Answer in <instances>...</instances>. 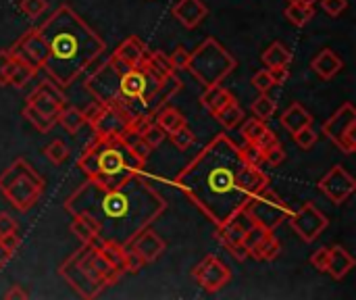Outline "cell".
Returning a JSON list of instances; mask_svg holds the SVG:
<instances>
[{
  "label": "cell",
  "instance_id": "obj_28",
  "mask_svg": "<svg viewBox=\"0 0 356 300\" xmlns=\"http://www.w3.org/2000/svg\"><path fill=\"white\" fill-rule=\"evenodd\" d=\"M56 123H60L69 134H77L83 125H88V119L83 115V111L75 109V106H63V111L58 113Z\"/></svg>",
  "mask_w": 356,
  "mask_h": 300
},
{
  "label": "cell",
  "instance_id": "obj_41",
  "mask_svg": "<svg viewBox=\"0 0 356 300\" xmlns=\"http://www.w3.org/2000/svg\"><path fill=\"white\" fill-rule=\"evenodd\" d=\"M165 138H167V134H165V129L163 127H159L154 121L146 127V132L142 134V140L150 146V148H156V146H161L163 142H165Z\"/></svg>",
  "mask_w": 356,
  "mask_h": 300
},
{
  "label": "cell",
  "instance_id": "obj_39",
  "mask_svg": "<svg viewBox=\"0 0 356 300\" xmlns=\"http://www.w3.org/2000/svg\"><path fill=\"white\" fill-rule=\"evenodd\" d=\"M167 138H171V142H173V146H175L177 150H188V148L194 144L196 134H194L188 125H184V127L175 129L173 134H169Z\"/></svg>",
  "mask_w": 356,
  "mask_h": 300
},
{
  "label": "cell",
  "instance_id": "obj_35",
  "mask_svg": "<svg viewBox=\"0 0 356 300\" xmlns=\"http://www.w3.org/2000/svg\"><path fill=\"white\" fill-rule=\"evenodd\" d=\"M44 155H46V159H48L52 165H63V163L69 159L71 150H69V146H67L63 140H52V142L44 148Z\"/></svg>",
  "mask_w": 356,
  "mask_h": 300
},
{
  "label": "cell",
  "instance_id": "obj_50",
  "mask_svg": "<svg viewBox=\"0 0 356 300\" xmlns=\"http://www.w3.org/2000/svg\"><path fill=\"white\" fill-rule=\"evenodd\" d=\"M284 161H286V150L282 148V144L273 146V148L267 150L265 157H263V163H267V165H271V167H277V165H282Z\"/></svg>",
  "mask_w": 356,
  "mask_h": 300
},
{
  "label": "cell",
  "instance_id": "obj_46",
  "mask_svg": "<svg viewBox=\"0 0 356 300\" xmlns=\"http://www.w3.org/2000/svg\"><path fill=\"white\" fill-rule=\"evenodd\" d=\"M252 144H254V146L263 152V157H265V152H267V150H271L273 146H277V144H280V138H277V134H275V132L267 129V132H265L257 142H252Z\"/></svg>",
  "mask_w": 356,
  "mask_h": 300
},
{
  "label": "cell",
  "instance_id": "obj_43",
  "mask_svg": "<svg viewBox=\"0 0 356 300\" xmlns=\"http://www.w3.org/2000/svg\"><path fill=\"white\" fill-rule=\"evenodd\" d=\"M169 61H171L173 71H184L186 65H188V61H190V50H188L184 44H179V46H175V50L169 54Z\"/></svg>",
  "mask_w": 356,
  "mask_h": 300
},
{
  "label": "cell",
  "instance_id": "obj_29",
  "mask_svg": "<svg viewBox=\"0 0 356 300\" xmlns=\"http://www.w3.org/2000/svg\"><path fill=\"white\" fill-rule=\"evenodd\" d=\"M263 63L265 67H280V65H290L292 63V52L282 44V42H273L271 46H267V50L263 52Z\"/></svg>",
  "mask_w": 356,
  "mask_h": 300
},
{
  "label": "cell",
  "instance_id": "obj_7",
  "mask_svg": "<svg viewBox=\"0 0 356 300\" xmlns=\"http://www.w3.org/2000/svg\"><path fill=\"white\" fill-rule=\"evenodd\" d=\"M44 177L33 169L31 163L17 157L0 173V194L19 213L31 211L44 194Z\"/></svg>",
  "mask_w": 356,
  "mask_h": 300
},
{
  "label": "cell",
  "instance_id": "obj_52",
  "mask_svg": "<svg viewBox=\"0 0 356 300\" xmlns=\"http://www.w3.org/2000/svg\"><path fill=\"white\" fill-rule=\"evenodd\" d=\"M10 61H13V56H10V50H8V48L0 50V88L8 86V84H6V73H8Z\"/></svg>",
  "mask_w": 356,
  "mask_h": 300
},
{
  "label": "cell",
  "instance_id": "obj_15",
  "mask_svg": "<svg viewBox=\"0 0 356 300\" xmlns=\"http://www.w3.org/2000/svg\"><path fill=\"white\" fill-rule=\"evenodd\" d=\"M250 219H248V215L242 211V213H238L236 217H232L227 223H223V226H219L217 228V238H219V242L227 248V253H232V257L234 259H238V261H246L250 255H248V251L244 248V234H246V230L250 228Z\"/></svg>",
  "mask_w": 356,
  "mask_h": 300
},
{
  "label": "cell",
  "instance_id": "obj_48",
  "mask_svg": "<svg viewBox=\"0 0 356 300\" xmlns=\"http://www.w3.org/2000/svg\"><path fill=\"white\" fill-rule=\"evenodd\" d=\"M269 77L273 86H284L290 79V65H280V67H269Z\"/></svg>",
  "mask_w": 356,
  "mask_h": 300
},
{
  "label": "cell",
  "instance_id": "obj_49",
  "mask_svg": "<svg viewBox=\"0 0 356 300\" xmlns=\"http://www.w3.org/2000/svg\"><path fill=\"white\" fill-rule=\"evenodd\" d=\"M240 148H242V155H244L246 163H250V165H263V152L252 142H246Z\"/></svg>",
  "mask_w": 356,
  "mask_h": 300
},
{
  "label": "cell",
  "instance_id": "obj_33",
  "mask_svg": "<svg viewBox=\"0 0 356 300\" xmlns=\"http://www.w3.org/2000/svg\"><path fill=\"white\" fill-rule=\"evenodd\" d=\"M250 111H252V115H254L257 119L267 121V119H271V117L275 115L277 104H275V102H273V98H269L267 94H261V96H257V98L252 100Z\"/></svg>",
  "mask_w": 356,
  "mask_h": 300
},
{
  "label": "cell",
  "instance_id": "obj_47",
  "mask_svg": "<svg viewBox=\"0 0 356 300\" xmlns=\"http://www.w3.org/2000/svg\"><path fill=\"white\" fill-rule=\"evenodd\" d=\"M327 263H330V248H327V246H323V248H319V251L313 253L311 265H313L317 271L325 274V271H327Z\"/></svg>",
  "mask_w": 356,
  "mask_h": 300
},
{
  "label": "cell",
  "instance_id": "obj_54",
  "mask_svg": "<svg viewBox=\"0 0 356 300\" xmlns=\"http://www.w3.org/2000/svg\"><path fill=\"white\" fill-rule=\"evenodd\" d=\"M0 244H2L6 251H10V253L15 255V253H17V248L21 246V238L17 236V232H10V234L0 236Z\"/></svg>",
  "mask_w": 356,
  "mask_h": 300
},
{
  "label": "cell",
  "instance_id": "obj_32",
  "mask_svg": "<svg viewBox=\"0 0 356 300\" xmlns=\"http://www.w3.org/2000/svg\"><path fill=\"white\" fill-rule=\"evenodd\" d=\"M284 15H286V19L292 23V25H296V27H305L313 17H315V8H313V4H288L286 6V10H284Z\"/></svg>",
  "mask_w": 356,
  "mask_h": 300
},
{
  "label": "cell",
  "instance_id": "obj_20",
  "mask_svg": "<svg viewBox=\"0 0 356 300\" xmlns=\"http://www.w3.org/2000/svg\"><path fill=\"white\" fill-rule=\"evenodd\" d=\"M311 69L315 71V75L323 81L334 79L342 69H344V61L336 54V50L332 48H323L321 52L315 54V58L311 61Z\"/></svg>",
  "mask_w": 356,
  "mask_h": 300
},
{
  "label": "cell",
  "instance_id": "obj_13",
  "mask_svg": "<svg viewBox=\"0 0 356 300\" xmlns=\"http://www.w3.org/2000/svg\"><path fill=\"white\" fill-rule=\"evenodd\" d=\"M27 106H31L35 113L44 115L46 119H52L56 123L58 113L63 111V106L67 104L65 92L63 88H58L52 79H44L35 86V90L27 96L25 100Z\"/></svg>",
  "mask_w": 356,
  "mask_h": 300
},
{
  "label": "cell",
  "instance_id": "obj_6",
  "mask_svg": "<svg viewBox=\"0 0 356 300\" xmlns=\"http://www.w3.org/2000/svg\"><path fill=\"white\" fill-rule=\"evenodd\" d=\"M58 276L77 292L79 299H98L108 286H115L123 274L113 267L96 244H81L73 255H69L60 267Z\"/></svg>",
  "mask_w": 356,
  "mask_h": 300
},
{
  "label": "cell",
  "instance_id": "obj_10",
  "mask_svg": "<svg viewBox=\"0 0 356 300\" xmlns=\"http://www.w3.org/2000/svg\"><path fill=\"white\" fill-rule=\"evenodd\" d=\"M356 109L353 102H344L325 123L323 136L330 138L344 155H353L356 150Z\"/></svg>",
  "mask_w": 356,
  "mask_h": 300
},
{
  "label": "cell",
  "instance_id": "obj_9",
  "mask_svg": "<svg viewBox=\"0 0 356 300\" xmlns=\"http://www.w3.org/2000/svg\"><path fill=\"white\" fill-rule=\"evenodd\" d=\"M244 213L248 215V219L252 223H259L267 230H277L284 221H288V217L292 215V209L286 205V200L275 192L271 190L269 186L265 190H261L259 194H254Z\"/></svg>",
  "mask_w": 356,
  "mask_h": 300
},
{
  "label": "cell",
  "instance_id": "obj_37",
  "mask_svg": "<svg viewBox=\"0 0 356 300\" xmlns=\"http://www.w3.org/2000/svg\"><path fill=\"white\" fill-rule=\"evenodd\" d=\"M146 61L163 75H173V67H171V61H169V54L161 52V50H146Z\"/></svg>",
  "mask_w": 356,
  "mask_h": 300
},
{
  "label": "cell",
  "instance_id": "obj_17",
  "mask_svg": "<svg viewBox=\"0 0 356 300\" xmlns=\"http://www.w3.org/2000/svg\"><path fill=\"white\" fill-rule=\"evenodd\" d=\"M8 50L15 56H21L25 61L33 63L38 69H42L46 58H48V48H46V42H44L42 33L38 31V27H31V29L23 31V35Z\"/></svg>",
  "mask_w": 356,
  "mask_h": 300
},
{
  "label": "cell",
  "instance_id": "obj_56",
  "mask_svg": "<svg viewBox=\"0 0 356 300\" xmlns=\"http://www.w3.org/2000/svg\"><path fill=\"white\" fill-rule=\"evenodd\" d=\"M4 299L6 300H15V299H19V300H23V299H29V292L23 288V286H19V284H15V286H10L6 292H4Z\"/></svg>",
  "mask_w": 356,
  "mask_h": 300
},
{
  "label": "cell",
  "instance_id": "obj_19",
  "mask_svg": "<svg viewBox=\"0 0 356 300\" xmlns=\"http://www.w3.org/2000/svg\"><path fill=\"white\" fill-rule=\"evenodd\" d=\"M171 15L184 27L194 29L209 17V6L202 0H177L171 8Z\"/></svg>",
  "mask_w": 356,
  "mask_h": 300
},
{
  "label": "cell",
  "instance_id": "obj_53",
  "mask_svg": "<svg viewBox=\"0 0 356 300\" xmlns=\"http://www.w3.org/2000/svg\"><path fill=\"white\" fill-rule=\"evenodd\" d=\"M129 146L134 148V152L142 159V161H148V157H150V152H152V148L142 140V136L140 138H134L131 142H129Z\"/></svg>",
  "mask_w": 356,
  "mask_h": 300
},
{
  "label": "cell",
  "instance_id": "obj_30",
  "mask_svg": "<svg viewBox=\"0 0 356 300\" xmlns=\"http://www.w3.org/2000/svg\"><path fill=\"white\" fill-rule=\"evenodd\" d=\"M215 119L221 123V127L223 129H234V127H238L242 121H244V111H242V106L238 104V100H232L227 106H223L217 115H215Z\"/></svg>",
  "mask_w": 356,
  "mask_h": 300
},
{
  "label": "cell",
  "instance_id": "obj_14",
  "mask_svg": "<svg viewBox=\"0 0 356 300\" xmlns=\"http://www.w3.org/2000/svg\"><path fill=\"white\" fill-rule=\"evenodd\" d=\"M192 278L198 282V286L202 290H207L209 294H215L219 290H223L229 282H232V269L227 263H223L221 259H217L215 255H207L192 271Z\"/></svg>",
  "mask_w": 356,
  "mask_h": 300
},
{
  "label": "cell",
  "instance_id": "obj_51",
  "mask_svg": "<svg viewBox=\"0 0 356 300\" xmlns=\"http://www.w3.org/2000/svg\"><path fill=\"white\" fill-rule=\"evenodd\" d=\"M321 6L327 15L338 17L348 8V0H321Z\"/></svg>",
  "mask_w": 356,
  "mask_h": 300
},
{
  "label": "cell",
  "instance_id": "obj_25",
  "mask_svg": "<svg viewBox=\"0 0 356 300\" xmlns=\"http://www.w3.org/2000/svg\"><path fill=\"white\" fill-rule=\"evenodd\" d=\"M146 44L138 38V35H129L127 40H123L117 48H115V56H119L121 61L129 63V65H138L144 56H146Z\"/></svg>",
  "mask_w": 356,
  "mask_h": 300
},
{
  "label": "cell",
  "instance_id": "obj_21",
  "mask_svg": "<svg viewBox=\"0 0 356 300\" xmlns=\"http://www.w3.org/2000/svg\"><path fill=\"white\" fill-rule=\"evenodd\" d=\"M10 56H13V61H10L8 73H6V84L13 88H23L33 79V75L38 73V67L21 56H15L13 52H10Z\"/></svg>",
  "mask_w": 356,
  "mask_h": 300
},
{
  "label": "cell",
  "instance_id": "obj_1",
  "mask_svg": "<svg viewBox=\"0 0 356 300\" xmlns=\"http://www.w3.org/2000/svg\"><path fill=\"white\" fill-rule=\"evenodd\" d=\"M175 186L219 228L269 186V175L261 165L246 163L242 148L219 134L179 171Z\"/></svg>",
  "mask_w": 356,
  "mask_h": 300
},
{
  "label": "cell",
  "instance_id": "obj_58",
  "mask_svg": "<svg viewBox=\"0 0 356 300\" xmlns=\"http://www.w3.org/2000/svg\"><path fill=\"white\" fill-rule=\"evenodd\" d=\"M313 4V2H317V0H288V4Z\"/></svg>",
  "mask_w": 356,
  "mask_h": 300
},
{
  "label": "cell",
  "instance_id": "obj_18",
  "mask_svg": "<svg viewBox=\"0 0 356 300\" xmlns=\"http://www.w3.org/2000/svg\"><path fill=\"white\" fill-rule=\"evenodd\" d=\"M129 246L142 257V261H144L146 265H150V263H154V261L165 253L167 242H165L154 230L146 228V230H142V232L131 240Z\"/></svg>",
  "mask_w": 356,
  "mask_h": 300
},
{
  "label": "cell",
  "instance_id": "obj_44",
  "mask_svg": "<svg viewBox=\"0 0 356 300\" xmlns=\"http://www.w3.org/2000/svg\"><path fill=\"white\" fill-rule=\"evenodd\" d=\"M144 261H142V257L131 248V246H127L125 248V274H138L140 269H144Z\"/></svg>",
  "mask_w": 356,
  "mask_h": 300
},
{
  "label": "cell",
  "instance_id": "obj_4",
  "mask_svg": "<svg viewBox=\"0 0 356 300\" xmlns=\"http://www.w3.org/2000/svg\"><path fill=\"white\" fill-rule=\"evenodd\" d=\"M38 31L48 48V58L42 69L63 90L106 52V42L69 4H60L50 13L38 25Z\"/></svg>",
  "mask_w": 356,
  "mask_h": 300
},
{
  "label": "cell",
  "instance_id": "obj_23",
  "mask_svg": "<svg viewBox=\"0 0 356 300\" xmlns=\"http://www.w3.org/2000/svg\"><path fill=\"white\" fill-rule=\"evenodd\" d=\"M232 100H236V98H234V94H232L225 86H221V84L204 88V94L200 96L202 106H204L213 117H215L223 106H227Z\"/></svg>",
  "mask_w": 356,
  "mask_h": 300
},
{
  "label": "cell",
  "instance_id": "obj_8",
  "mask_svg": "<svg viewBox=\"0 0 356 300\" xmlns=\"http://www.w3.org/2000/svg\"><path fill=\"white\" fill-rule=\"evenodd\" d=\"M236 65V56L227 48H223V44H219L213 35H209L204 42L198 44L196 50L190 52L186 71H190L204 88H209L223 84V79L234 73Z\"/></svg>",
  "mask_w": 356,
  "mask_h": 300
},
{
  "label": "cell",
  "instance_id": "obj_12",
  "mask_svg": "<svg viewBox=\"0 0 356 300\" xmlns=\"http://www.w3.org/2000/svg\"><path fill=\"white\" fill-rule=\"evenodd\" d=\"M288 221H290V228L294 230V234L307 244L315 242L330 226L327 215L321 213L315 207V203H305L298 211H292Z\"/></svg>",
  "mask_w": 356,
  "mask_h": 300
},
{
  "label": "cell",
  "instance_id": "obj_5",
  "mask_svg": "<svg viewBox=\"0 0 356 300\" xmlns=\"http://www.w3.org/2000/svg\"><path fill=\"white\" fill-rule=\"evenodd\" d=\"M77 167L86 180L100 186H117L123 180L144 173L146 161H142L123 136H98L86 144L77 159Z\"/></svg>",
  "mask_w": 356,
  "mask_h": 300
},
{
  "label": "cell",
  "instance_id": "obj_34",
  "mask_svg": "<svg viewBox=\"0 0 356 300\" xmlns=\"http://www.w3.org/2000/svg\"><path fill=\"white\" fill-rule=\"evenodd\" d=\"M267 129H269L267 121H263V119L252 117V119L242 121V138H244V142H257Z\"/></svg>",
  "mask_w": 356,
  "mask_h": 300
},
{
  "label": "cell",
  "instance_id": "obj_55",
  "mask_svg": "<svg viewBox=\"0 0 356 300\" xmlns=\"http://www.w3.org/2000/svg\"><path fill=\"white\" fill-rule=\"evenodd\" d=\"M17 221L8 215V213H0V236L4 234H10V232H17Z\"/></svg>",
  "mask_w": 356,
  "mask_h": 300
},
{
  "label": "cell",
  "instance_id": "obj_57",
  "mask_svg": "<svg viewBox=\"0 0 356 300\" xmlns=\"http://www.w3.org/2000/svg\"><path fill=\"white\" fill-rule=\"evenodd\" d=\"M10 259H13V253H10V251H6V248L0 244V269H2V267H6V263H8Z\"/></svg>",
  "mask_w": 356,
  "mask_h": 300
},
{
  "label": "cell",
  "instance_id": "obj_42",
  "mask_svg": "<svg viewBox=\"0 0 356 300\" xmlns=\"http://www.w3.org/2000/svg\"><path fill=\"white\" fill-rule=\"evenodd\" d=\"M294 140H296V144H298L302 150H309V148H313V146L317 144L319 136H317V132L313 129V125H309V127H302L300 132H296V134H294Z\"/></svg>",
  "mask_w": 356,
  "mask_h": 300
},
{
  "label": "cell",
  "instance_id": "obj_40",
  "mask_svg": "<svg viewBox=\"0 0 356 300\" xmlns=\"http://www.w3.org/2000/svg\"><path fill=\"white\" fill-rule=\"evenodd\" d=\"M19 8L29 19H40L46 13V8H48V0H21Z\"/></svg>",
  "mask_w": 356,
  "mask_h": 300
},
{
  "label": "cell",
  "instance_id": "obj_27",
  "mask_svg": "<svg viewBox=\"0 0 356 300\" xmlns=\"http://www.w3.org/2000/svg\"><path fill=\"white\" fill-rule=\"evenodd\" d=\"M71 234L77 236L83 244H94L98 240V228L83 215H71Z\"/></svg>",
  "mask_w": 356,
  "mask_h": 300
},
{
  "label": "cell",
  "instance_id": "obj_45",
  "mask_svg": "<svg viewBox=\"0 0 356 300\" xmlns=\"http://www.w3.org/2000/svg\"><path fill=\"white\" fill-rule=\"evenodd\" d=\"M250 84H252V86H254V90H259L261 94H267V92L273 88V81H271V77H269V71H267V69L257 71V73L252 75Z\"/></svg>",
  "mask_w": 356,
  "mask_h": 300
},
{
  "label": "cell",
  "instance_id": "obj_16",
  "mask_svg": "<svg viewBox=\"0 0 356 300\" xmlns=\"http://www.w3.org/2000/svg\"><path fill=\"white\" fill-rule=\"evenodd\" d=\"M356 190L355 177L342 167L334 165L321 180H319V192L327 196L334 205H344Z\"/></svg>",
  "mask_w": 356,
  "mask_h": 300
},
{
  "label": "cell",
  "instance_id": "obj_38",
  "mask_svg": "<svg viewBox=\"0 0 356 300\" xmlns=\"http://www.w3.org/2000/svg\"><path fill=\"white\" fill-rule=\"evenodd\" d=\"M271 230H267V228H263V226H259V223H250V228L246 230V234H244V248L248 251V255L263 242V238L269 234Z\"/></svg>",
  "mask_w": 356,
  "mask_h": 300
},
{
  "label": "cell",
  "instance_id": "obj_26",
  "mask_svg": "<svg viewBox=\"0 0 356 300\" xmlns=\"http://www.w3.org/2000/svg\"><path fill=\"white\" fill-rule=\"evenodd\" d=\"M154 123H156L159 127H163L167 136H169V134H173L175 129H179V127L188 125V123H186L184 113H181V111H177L175 106H169V104H165V106L154 115Z\"/></svg>",
  "mask_w": 356,
  "mask_h": 300
},
{
  "label": "cell",
  "instance_id": "obj_31",
  "mask_svg": "<svg viewBox=\"0 0 356 300\" xmlns=\"http://www.w3.org/2000/svg\"><path fill=\"white\" fill-rule=\"evenodd\" d=\"M280 253H282V244H280V240L273 236V232H269V234L263 238V242L250 253V257H254L257 261H273V259L280 257Z\"/></svg>",
  "mask_w": 356,
  "mask_h": 300
},
{
  "label": "cell",
  "instance_id": "obj_11",
  "mask_svg": "<svg viewBox=\"0 0 356 300\" xmlns=\"http://www.w3.org/2000/svg\"><path fill=\"white\" fill-rule=\"evenodd\" d=\"M88 125L98 136H123L127 132L131 115L113 104H92V109L83 111Z\"/></svg>",
  "mask_w": 356,
  "mask_h": 300
},
{
  "label": "cell",
  "instance_id": "obj_2",
  "mask_svg": "<svg viewBox=\"0 0 356 300\" xmlns=\"http://www.w3.org/2000/svg\"><path fill=\"white\" fill-rule=\"evenodd\" d=\"M69 215H83L98 228V238L129 246L131 240L167 211V200L142 173L117 186H100L86 180L65 200Z\"/></svg>",
  "mask_w": 356,
  "mask_h": 300
},
{
  "label": "cell",
  "instance_id": "obj_22",
  "mask_svg": "<svg viewBox=\"0 0 356 300\" xmlns=\"http://www.w3.org/2000/svg\"><path fill=\"white\" fill-rule=\"evenodd\" d=\"M280 121H282V127L294 136V134L300 132L302 127L313 125V115H311L300 102H292V104L284 111V115H282Z\"/></svg>",
  "mask_w": 356,
  "mask_h": 300
},
{
  "label": "cell",
  "instance_id": "obj_3",
  "mask_svg": "<svg viewBox=\"0 0 356 300\" xmlns=\"http://www.w3.org/2000/svg\"><path fill=\"white\" fill-rule=\"evenodd\" d=\"M86 90L96 104H113L134 115H154L181 90V79L159 73L146 56L129 65L111 54L102 67L86 79Z\"/></svg>",
  "mask_w": 356,
  "mask_h": 300
},
{
  "label": "cell",
  "instance_id": "obj_36",
  "mask_svg": "<svg viewBox=\"0 0 356 300\" xmlns=\"http://www.w3.org/2000/svg\"><path fill=\"white\" fill-rule=\"evenodd\" d=\"M21 115H23V117H25V119H27V121H29V123H31V125H33V127H35V129L40 132V134H48V132H50V129H52V127L56 125V123H54L52 119H46L44 115L35 113V111H33L31 106H27V104L23 106Z\"/></svg>",
  "mask_w": 356,
  "mask_h": 300
},
{
  "label": "cell",
  "instance_id": "obj_24",
  "mask_svg": "<svg viewBox=\"0 0 356 300\" xmlns=\"http://www.w3.org/2000/svg\"><path fill=\"white\" fill-rule=\"evenodd\" d=\"M355 267V259L348 251H344L342 246H332L330 248V263H327V274L334 280H344L350 269Z\"/></svg>",
  "mask_w": 356,
  "mask_h": 300
}]
</instances>
